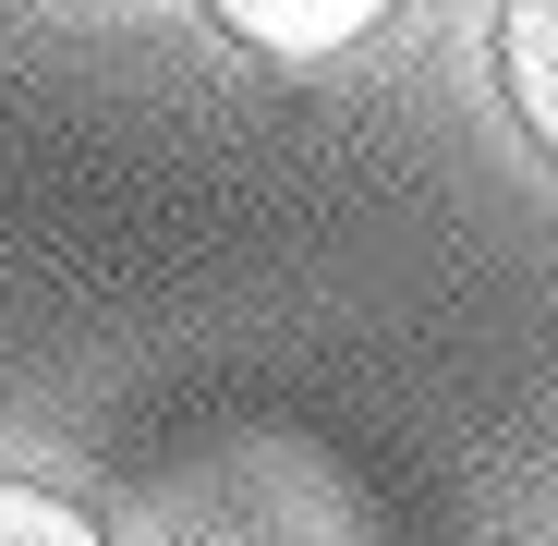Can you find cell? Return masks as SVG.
I'll use <instances>...</instances> for the list:
<instances>
[{
	"label": "cell",
	"instance_id": "obj_1",
	"mask_svg": "<svg viewBox=\"0 0 558 546\" xmlns=\"http://www.w3.org/2000/svg\"><path fill=\"white\" fill-rule=\"evenodd\" d=\"M207 13L243 37V49H279V61H328L352 37H377L401 0H207Z\"/></svg>",
	"mask_w": 558,
	"mask_h": 546
},
{
	"label": "cell",
	"instance_id": "obj_2",
	"mask_svg": "<svg viewBox=\"0 0 558 546\" xmlns=\"http://www.w3.org/2000/svg\"><path fill=\"white\" fill-rule=\"evenodd\" d=\"M498 85H510L522 134L558 158V0H498Z\"/></svg>",
	"mask_w": 558,
	"mask_h": 546
},
{
	"label": "cell",
	"instance_id": "obj_3",
	"mask_svg": "<svg viewBox=\"0 0 558 546\" xmlns=\"http://www.w3.org/2000/svg\"><path fill=\"white\" fill-rule=\"evenodd\" d=\"M0 546H110V534L85 522L61 486H25V474H0Z\"/></svg>",
	"mask_w": 558,
	"mask_h": 546
}]
</instances>
